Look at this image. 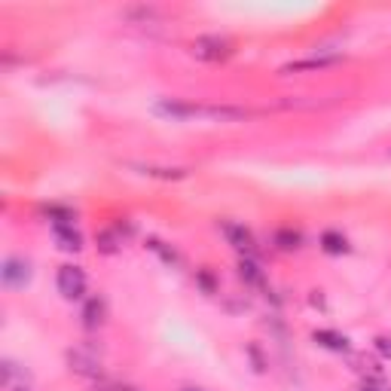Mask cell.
I'll use <instances>...</instances> for the list:
<instances>
[{
    "mask_svg": "<svg viewBox=\"0 0 391 391\" xmlns=\"http://www.w3.org/2000/svg\"><path fill=\"white\" fill-rule=\"evenodd\" d=\"M159 113H165V117H196V113H202V110H199V107H193V104L163 101V104H159Z\"/></svg>",
    "mask_w": 391,
    "mask_h": 391,
    "instance_id": "7c38bea8",
    "label": "cell"
},
{
    "mask_svg": "<svg viewBox=\"0 0 391 391\" xmlns=\"http://www.w3.org/2000/svg\"><path fill=\"white\" fill-rule=\"evenodd\" d=\"M56 285H58V294L65 297V300H80V297L86 294V272H83L80 266H61Z\"/></svg>",
    "mask_w": 391,
    "mask_h": 391,
    "instance_id": "6da1fadb",
    "label": "cell"
},
{
    "mask_svg": "<svg viewBox=\"0 0 391 391\" xmlns=\"http://www.w3.org/2000/svg\"><path fill=\"white\" fill-rule=\"evenodd\" d=\"M340 58H306V61H294V65H288L281 74H300V71H321V67H331L336 65Z\"/></svg>",
    "mask_w": 391,
    "mask_h": 391,
    "instance_id": "30bf717a",
    "label": "cell"
},
{
    "mask_svg": "<svg viewBox=\"0 0 391 391\" xmlns=\"http://www.w3.org/2000/svg\"><path fill=\"white\" fill-rule=\"evenodd\" d=\"M52 229H56V242H58V248H65V251H80V248H83V235L74 229V224L52 226Z\"/></svg>",
    "mask_w": 391,
    "mask_h": 391,
    "instance_id": "ba28073f",
    "label": "cell"
},
{
    "mask_svg": "<svg viewBox=\"0 0 391 391\" xmlns=\"http://www.w3.org/2000/svg\"><path fill=\"white\" fill-rule=\"evenodd\" d=\"M220 233L226 235V242L233 244L235 251H242V254H248V257H251V254H257L254 235H251L242 224H229V220H224V224H220Z\"/></svg>",
    "mask_w": 391,
    "mask_h": 391,
    "instance_id": "5b68a950",
    "label": "cell"
},
{
    "mask_svg": "<svg viewBox=\"0 0 391 391\" xmlns=\"http://www.w3.org/2000/svg\"><path fill=\"white\" fill-rule=\"evenodd\" d=\"M98 248H101L104 254H117V251H119L117 235H113V233H101V235H98Z\"/></svg>",
    "mask_w": 391,
    "mask_h": 391,
    "instance_id": "5bb4252c",
    "label": "cell"
},
{
    "mask_svg": "<svg viewBox=\"0 0 391 391\" xmlns=\"http://www.w3.org/2000/svg\"><path fill=\"white\" fill-rule=\"evenodd\" d=\"M181 391H202V388H181Z\"/></svg>",
    "mask_w": 391,
    "mask_h": 391,
    "instance_id": "ac0fdd59",
    "label": "cell"
},
{
    "mask_svg": "<svg viewBox=\"0 0 391 391\" xmlns=\"http://www.w3.org/2000/svg\"><path fill=\"white\" fill-rule=\"evenodd\" d=\"M239 275H242L244 281H248V285H257V288L266 285V275L260 272V266L254 263V260H248V257H244L242 263H239Z\"/></svg>",
    "mask_w": 391,
    "mask_h": 391,
    "instance_id": "8fae6325",
    "label": "cell"
},
{
    "mask_svg": "<svg viewBox=\"0 0 391 391\" xmlns=\"http://www.w3.org/2000/svg\"><path fill=\"white\" fill-rule=\"evenodd\" d=\"M196 281L202 285L205 294H214V290H217V281H214V275H211L208 269H199V272H196Z\"/></svg>",
    "mask_w": 391,
    "mask_h": 391,
    "instance_id": "9a60e30c",
    "label": "cell"
},
{
    "mask_svg": "<svg viewBox=\"0 0 391 391\" xmlns=\"http://www.w3.org/2000/svg\"><path fill=\"white\" fill-rule=\"evenodd\" d=\"M190 49L199 61H224L233 56V43L224 40V37H199Z\"/></svg>",
    "mask_w": 391,
    "mask_h": 391,
    "instance_id": "7a4b0ae2",
    "label": "cell"
},
{
    "mask_svg": "<svg viewBox=\"0 0 391 391\" xmlns=\"http://www.w3.org/2000/svg\"><path fill=\"white\" fill-rule=\"evenodd\" d=\"M376 351L382 358H391V336H376Z\"/></svg>",
    "mask_w": 391,
    "mask_h": 391,
    "instance_id": "2e32d148",
    "label": "cell"
},
{
    "mask_svg": "<svg viewBox=\"0 0 391 391\" xmlns=\"http://www.w3.org/2000/svg\"><path fill=\"white\" fill-rule=\"evenodd\" d=\"M0 275H3L6 288H25L31 281V263L28 260H22V257H6Z\"/></svg>",
    "mask_w": 391,
    "mask_h": 391,
    "instance_id": "277c9868",
    "label": "cell"
},
{
    "mask_svg": "<svg viewBox=\"0 0 391 391\" xmlns=\"http://www.w3.org/2000/svg\"><path fill=\"white\" fill-rule=\"evenodd\" d=\"M321 248H324L327 254L340 257V254H346V251H349V242H346V235H342V233H336V229H327V233L321 235Z\"/></svg>",
    "mask_w": 391,
    "mask_h": 391,
    "instance_id": "9c48e42d",
    "label": "cell"
},
{
    "mask_svg": "<svg viewBox=\"0 0 391 391\" xmlns=\"http://www.w3.org/2000/svg\"><path fill=\"white\" fill-rule=\"evenodd\" d=\"M107 318V306L101 297H92V300H86V306H83V324L89 327V331H98V327L104 324Z\"/></svg>",
    "mask_w": 391,
    "mask_h": 391,
    "instance_id": "8992f818",
    "label": "cell"
},
{
    "mask_svg": "<svg viewBox=\"0 0 391 391\" xmlns=\"http://www.w3.org/2000/svg\"><path fill=\"white\" fill-rule=\"evenodd\" d=\"M312 340H315L321 349H331V351H346L349 349V336H342L336 331H315Z\"/></svg>",
    "mask_w": 391,
    "mask_h": 391,
    "instance_id": "52a82bcc",
    "label": "cell"
},
{
    "mask_svg": "<svg viewBox=\"0 0 391 391\" xmlns=\"http://www.w3.org/2000/svg\"><path fill=\"white\" fill-rule=\"evenodd\" d=\"M361 391H391V388H388V385H385V382H382V379L376 376V379H367Z\"/></svg>",
    "mask_w": 391,
    "mask_h": 391,
    "instance_id": "e0dca14e",
    "label": "cell"
},
{
    "mask_svg": "<svg viewBox=\"0 0 391 391\" xmlns=\"http://www.w3.org/2000/svg\"><path fill=\"white\" fill-rule=\"evenodd\" d=\"M275 244H278L281 251H297L303 244V239H300V233H294V229H278V233H275Z\"/></svg>",
    "mask_w": 391,
    "mask_h": 391,
    "instance_id": "4fadbf2b",
    "label": "cell"
},
{
    "mask_svg": "<svg viewBox=\"0 0 391 391\" xmlns=\"http://www.w3.org/2000/svg\"><path fill=\"white\" fill-rule=\"evenodd\" d=\"M67 364L76 376H86V379H98L101 376V358L92 355L86 349H71L67 351Z\"/></svg>",
    "mask_w": 391,
    "mask_h": 391,
    "instance_id": "3957f363",
    "label": "cell"
}]
</instances>
